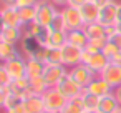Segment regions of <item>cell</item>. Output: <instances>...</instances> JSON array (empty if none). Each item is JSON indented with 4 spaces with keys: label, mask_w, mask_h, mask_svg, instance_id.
I'll use <instances>...</instances> for the list:
<instances>
[{
    "label": "cell",
    "mask_w": 121,
    "mask_h": 113,
    "mask_svg": "<svg viewBox=\"0 0 121 113\" xmlns=\"http://www.w3.org/2000/svg\"><path fill=\"white\" fill-rule=\"evenodd\" d=\"M37 9V15H35V22L45 28L50 27L52 20L55 18V15L60 12V9L53 4V0H37L35 4Z\"/></svg>",
    "instance_id": "obj_1"
},
{
    "label": "cell",
    "mask_w": 121,
    "mask_h": 113,
    "mask_svg": "<svg viewBox=\"0 0 121 113\" xmlns=\"http://www.w3.org/2000/svg\"><path fill=\"white\" fill-rule=\"evenodd\" d=\"M43 101H45V108L47 110H53V111H61L65 108V105L68 103V98L56 88V86H52L48 88L43 95Z\"/></svg>",
    "instance_id": "obj_2"
},
{
    "label": "cell",
    "mask_w": 121,
    "mask_h": 113,
    "mask_svg": "<svg viewBox=\"0 0 121 113\" xmlns=\"http://www.w3.org/2000/svg\"><path fill=\"white\" fill-rule=\"evenodd\" d=\"M111 60L103 53V52H98V53H88L86 50H83V58H81V63H85L95 75H99L106 65L109 63Z\"/></svg>",
    "instance_id": "obj_3"
},
{
    "label": "cell",
    "mask_w": 121,
    "mask_h": 113,
    "mask_svg": "<svg viewBox=\"0 0 121 113\" xmlns=\"http://www.w3.org/2000/svg\"><path fill=\"white\" fill-rule=\"evenodd\" d=\"M60 12L63 15L66 30H75V28H83L85 27V20H83V15H81V12H80L78 7L66 5V7L60 9Z\"/></svg>",
    "instance_id": "obj_4"
},
{
    "label": "cell",
    "mask_w": 121,
    "mask_h": 113,
    "mask_svg": "<svg viewBox=\"0 0 121 113\" xmlns=\"http://www.w3.org/2000/svg\"><path fill=\"white\" fill-rule=\"evenodd\" d=\"M68 73V68L65 67V65H45V68H43V73H42V78L45 80V83L48 85V88H52V86H56L61 80H63V77Z\"/></svg>",
    "instance_id": "obj_5"
},
{
    "label": "cell",
    "mask_w": 121,
    "mask_h": 113,
    "mask_svg": "<svg viewBox=\"0 0 121 113\" xmlns=\"http://www.w3.org/2000/svg\"><path fill=\"white\" fill-rule=\"evenodd\" d=\"M118 2L119 0H109L108 4L101 5L99 7V17H98V22L104 27H109V25H118Z\"/></svg>",
    "instance_id": "obj_6"
},
{
    "label": "cell",
    "mask_w": 121,
    "mask_h": 113,
    "mask_svg": "<svg viewBox=\"0 0 121 113\" xmlns=\"http://www.w3.org/2000/svg\"><path fill=\"white\" fill-rule=\"evenodd\" d=\"M81 58H83V48L75 47L71 43H66L65 47H61V63L66 68H71L81 63Z\"/></svg>",
    "instance_id": "obj_7"
},
{
    "label": "cell",
    "mask_w": 121,
    "mask_h": 113,
    "mask_svg": "<svg viewBox=\"0 0 121 113\" xmlns=\"http://www.w3.org/2000/svg\"><path fill=\"white\" fill-rule=\"evenodd\" d=\"M99 77L114 90L121 85V63L118 62H109L106 65V68L99 73Z\"/></svg>",
    "instance_id": "obj_8"
},
{
    "label": "cell",
    "mask_w": 121,
    "mask_h": 113,
    "mask_svg": "<svg viewBox=\"0 0 121 113\" xmlns=\"http://www.w3.org/2000/svg\"><path fill=\"white\" fill-rule=\"evenodd\" d=\"M68 75H70V77H71L80 86H83V88H85V86H86V85L96 77V75H95V73H93L85 63H78V65L68 68Z\"/></svg>",
    "instance_id": "obj_9"
},
{
    "label": "cell",
    "mask_w": 121,
    "mask_h": 113,
    "mask_svg": "<svg viewBox=\"0 0 121 113\" xmlns=\"http://www.w3.org/2000/svg\"><path fill=\"white\" fill-rule=\"evenodd\" d=\"M2 65L7 68V72L10 73L12 80L27 77V58H25L23 55H20V57H17V58H12V60H9V62H4Z\"/></svg>",
    "instance_id": "obj_10"
},
{
    "label": "cell",
    "mask_w": 121,
    "mask_h": 113,
    "mask_svg": "<svg viewBox=\"0 0 121 113\" xmlns=\"http://www.w3.org/2000/svg\"><path fill=\"white\" fill-rule=\"evenodd\" d=\"M0 20H2V25H7V27H20V28L23 27L22 20H20L18 7H15V5H2Z\"/></svg>",
    "instance_id": "obj_11"
},
{
    "label": "cell",
    "mask_w": 121,
    "mask_h": 113,
    "mask_svg": "<svg viewBox=\"0 0 121 113\" xmlns=\"http://www.w3.org/2000/svg\"><path fill=\"white\" fill-rule=\"evenodd\" d=\"M56 88H58V90H60L68 100H71V98H75V96H80V95L83 93V90H85V88L80 86V85H78V83H76L68 73H66V75L63 77V80L56 85Z\"/></svg>",
    "instance_id": "obj_12"
},
{
    "label": "cell",
    "mask_w": 121,
    "mask_h": 113,
    "mask_svg": "<svg viewBox=\"0 0 121 113\" xmlns=\"http://www.w3.org/2000/svg\"><path fill=\"white\" fill-rule=\"evenodd\" d=\"M22 30H23V28H22ZM40 47H42V45L38 43V40H37L33 35L23 32L22 40H20V43H18V48H20V52H22V55H23L25 58H32V57L35 55V52H37Z\"/></svg>",
    "instance_id": "obj_13"
},
{
    "label": "cell",
    "mask_w": 121,
    "mask_h": 113,
    "mask_svg": "<svg viewBox=\"0 0 121 113\" xmlns=\"http://www.w3.org/2000/svg\"><path fill=\"white\" fill-rule=\"evenodd\" d=\"M85 91H88V93H91V95H95V96H104V95H108V93H111L113 91V88L99 77V75H96L86 86H85Z\"/></svg>",
    "instance_id": "obj_14"
},
{
    "label": "cell",
    "mask_w": 121,
    "mask_h": 113,
    "mask_svg": "<svg viewBox=\"0 0 121 113\" xmlns=\"http://www.w3.org/2000/svg\"><path fill=\"white\" fill-rule=\"evenodd\" d=\"M22 35H23V30L20 27H7V25L0 27V42H9V43L18 45L22 40Z\"/></svg>",
    "instance_id": "obj_15"
},
{
    "label": "cell",
    "mask_w": 121,
    "mask_h": 113,
    "mask_svg": "<svg viewBox=\"0 0 121 113\" xmlns=\"http://www.w3.org/2000/svg\"><path fill=\"white\" fill-rule=\"evenodd\" d=\"M9 86H10V90H12L13 95H18V96L23 98V100H25L27 96H30V95H33V93H32V88H30V78H28V77L12 80V83H10Z\"/></svg>",
    "instance_id": "obj_16"
},
{
    "label": "cell",
    "mask_w": 121,
    "mask_h": 113,
    "mask_svg": "<svg viewBox=\"0 0 121 113\" xmlns=\"http://www.w3.org/2000/svg\"><path fill=\"white\" fill-rule=\"evenodd\" d=\"M80 12H81V15H83L85 23L98 22V17H99V5L95 4L93 0H88L86 4H83V5L80 7Z\"/></svg>",
    "instance_id": "obj_17"
},
{
    "label": "cell",
    "mask_w": 121,
    "mask_h": 113,
    "mask_svg": "<svg viewBox=\"0 0 121 113\" xmlns=\"http://www.w3.org/2000/svg\"><path fill=\"white\" fill-rule=\"evenodd\" d=\"M119 106H121V105H119V101L116 100L114 93L111 91V93H108V95H104V96H101V98H99L98 111H99V113H114Z\"/></svg>",
    "instance_id": "obj_18"
},
{
    "label": "cell",
    "mask_w": 121,
    "mask_h": 113,
    "mask_svg": "<svg viewBox=\"0 0 121 113\" xmlns=\"http://www.w3.org/2000/svg\"><path fill=\"white\" fill-rule=\"evenodd\" d=\"M25 113H42L45 110V101L42 95H30L23 100Z\"/></svg>",
    "instance_id": "obj_19"
},
{
    "label": "cell",
    "mask_w": 121,
    "mask_h": 113,
    "mask_svg": "<svg viewBox=\"0 0 121 113\" xmlns=\"http://www.w3.org/2000/svg\"><path fill=\"white\" fill-rule=\"evenodd\" d=\"M66 40L68 43L75 45V47H80V48H85L90 42L88 35L85 33L83 28H75V30H68L66 32Z\"/></svg>",
    "instance_id": "obj_20"
},
{
    "label": "cell",
    "mask_w": 121,
    "mask_h": 113,
    "mask_svg": "<svg viewBox=\"0 0 121 113\" xmlns=\"http://www.w3.org/2000/svg\"><path fill=\"white\" fill-rule=\"evenodd\" d=\"M20 55H22V52H20L18 45L9 43V42H0V60H2V63L9 62L12 58H17Z\"/></svg>",
    "instance_id": "obj_21"
},
{
    "label": "cell",
    "mask_w": 121,
    "mask_h": 113,
    "mask_svg": "<svg viewBox=\"0 0 121 113\" xmlns=\"http://www.w3.org/2000/svg\"><path fill=\"white\" fill-rule=\"evenodd\" d=\"M83 30H85V33L88 35L90 40H95V38H106V27L101 25L99 22L85 23Z\"/></svg>",
    "instance_id": "obj_22"
},
{
    "label": "cell",
    "mask_w": 121,
    "mask_h": 113,
    "mask_svg": "<svg viewBox=\"0 0 121 113\" xmlns=\"http://www.w3.org/2000/svg\"><path fill=\"white\" fill-rule=\"evenodd\" d=\"M50 30V28H48ZM68 43L66 40V32H52L50 30V35H48V40H47V47L48 48H61Z\"/></svg>",
    "instance_id": "obj_23"
},
{
    "label": "cell",
    "mask_w": 121,
    "mask_h": 113,
    "mask_svg": "<svg viewBox=\"0 0 121 113\" xmlns=\"http://www.w3.org/2000/svg\"><path fill=\"white\" fill-rule=\"evenodd\" d=\"M43 68H45V63H42L40 60L37 58H27V77L32 80V78H38L42 77L43 73Z\"/></svg>",
    "instance_id": "obj_24"
},
{
    "label": "cell",
    "mask_w": 121,
    "mask_h": 113,
    "mask_svg": "<svg viewBox=\"0 0 121 113\" xmlns=\"http://www.w3.org/2000/svg\"><path fill=\"white\" fill-rule=\"evenodd\" d=\"M18 14H20V20L22 25H28L32 22H35V15H37V9L35 5H27V7H18Z\"/></svg>",
    "instance_id": "obj_25"
},
{
    "label": "cell",
    "mask_w": 121,
    "mask_h": 113,
    "mask_svg": "<svg viewBox=\"0 0 121 113\" xmlns=\"http://www.w3.org/2000/svg\"><path fill=\"white\" fill-rule=\"evenodd\" d=\"M85 108H83V101H81V95L80 96H75L71 100H68V103L65 105V108L60 111V113H81Z\"/></svg>",
    "instance_id": "obj_26"
},
{
    "label": "cell",
    "mask_w": 121,
    "mask_h": 113,
    "mask_svg": "<svg viewBox=\"0 0 121 113\" xmlns=\"http://www.w3.org/2000/svg\"><path fill=\"white\" fill-rule=\"evenodd\" d=\"M81 101H83V108L85 110H98V103H99V96H95L88 91L83 90L81 93Z\"/></svg>",
    "instance_id": "obj_27"
},
{
    "label": "cell",
    "mask_w": 121,
    "mask_h": 113,
    "mask_svg": "<svg viewBox=\"0 0 121 113\" xmlns=\"http://www.w3.org/2000/svg\"><path fill=\"white\" fill-rule=\"evenodd\" d=\"M106 42H108V38H95V40H90L88 45H86L83 50H86L88 53H98V52H103Z\"/></svg>",
    "instance_id": "obj_28"
},
{
    "label": "cell",
    "mask_w": 121,
    "mask_h": 113,
    "mask_svg": "<svg viewBox=\"0 0 121 113\" xmlns=\"http://www.w3.org/2000/svg\"><path fill=\"white\" fill-rule=\"evenodd\" d=\"M30 88H32L33 95H43L48 90V85L45 83V80L42 77H38V78H32L30 80Z\"/></svg>",
    "instance_id": "obj_29"
},
{
    "label": "cell",
    "mask_w": 121,
    "mask_h": 113,
    "mask_svg": "<svg viewBox=\"0 0 121 113\" xmlns=\"http://www.w3.org/2000/svg\"><path fill=\"white\" fill-rule=\"evenodd\" d=\"M52 32H68L66 30V25H65V20H63V15H61V12H58L56 15H55V18L52 20V23H50V27H48Z\"/></svg>",
    "instance_id": "obj_30"
},
{
    "label": "cell",
    "mask_w": 121,
    "mask_h": 113,
    "mask_svg": "<svg viewBox=\"0 0 121 113\" xmlns=\"http://www.w3.org/2000/svg\"><path fill=\"white\" fill-rule=\"evenodd\" d=\"M63 65L61 63V48H48L47 63L45 65Z\"/></svg>",
    "instance_id": "obj_31"
},
{
    "label": "cell",
    "mask_w": 121,
    "mask_h": 113,
    "mask_svg": "<svg viewBox=\"0 0 121 113\" xmlns=\"http://www.w3.org/2000/svg\"><path fill=\"white\" fill-rule=\"evenodd\" d=\"M119 52H121V50H119V48H118V47H116L113 42H109V40L106 42V45H104V48H103V53H104V55H106L109 60H113V58H114V57H116Z\"/></svg>",
    "instance_id": "obj_32"
},
{
    "label": "cell",
    "mask_w": 121,
    "mask_h": 113,
    "mask_svg": "<svg viewBox=\"0 0 121 113\" xmlns=\"http://www.w3.org/2000/svg\"><path fill=\"white\" fill-rule=\"evenodd\" d=\"M20 103H23V98H20L18 95H10L4 103H2V108L4 110H7V108H10V106H15V105H20Z\"/></svg>",
    "instance_id": "obj_33"
},
{
    "label": "cell",
    "mask_w": 121,
    "mask_h": 113,
    "mask_svg": "<svg viewBox=\"0 0 121 113\" xmlns=\"http://www.w3.org/2000/svg\"><path fill=\"white\" fill-rule=\"evenodd\" d=\"M12 83V77H10V73L7 72V68L4 67V65H0V85H10Z\"/></svg>",
    "instance_id": "obj_34"
},
{
    "label": "cell",
    "mask_w": 121,
    "mask_h": 113,
    "mask_svg": "<svg viewBox=\"0 0 121 113\" xmlns=\"http://www.w3.org/2000/svg\"><path fill=\"white\" fill-rule=\"evenodd\" d=\"M47 55H48V47H40L37 52H35V55H33V58H37V60H40L42 63H47Z\"/></svg>",
    "instance_id": "obj_35"
},
{
    "label": "cell",
    "mask_w": 121,
    "mask_h": 113,
    "mask_svg": "<svg viewBox=\"0 0 121 113\" xmlns=\"http://www.w3.org/2000/svg\"><path fill=\"white\" fill-rule=\"evenodd\" d=\"M108 40H109V42H113V43L121 50V32H119V30H116L113 35H109V37H108Z\"/></svg>",
    "instance_id": "obj_36"
},
{
    "label": "cell",
    "mask_w": 121,
    "mask_h": 113,
    "mask_svg": "<svg viewBox=\"0 0 121 113\" xmlns=\"http://www.w3.org/2000/svg\"><path fill=\"white\" fill-rule=\"evenodd\" d=\"M4 113H25L23 103H20V105H15V106H10V108H7V110H4Z\"/></svg>",
    "instance_id": "obj_37"
},
{
    "label": "cell",
    "mask_w": 121,
    "mask_h": 113,
    "mask_svg": "<svg viewBox=\"0 0 121 113\" xmlns=\"http://www.w3.org/2000/svg\"><path fill=\"white\" fill-rule=\"evenodd\" d=\"M53 4H55L58 9H63V7L70 5V0H53Z\"/></svg>",
    "instance_id": "obj_38"
},
{
    "label": "cell",
    "mask_w": 121,
    "mask_h": 113,
    "mask_svg": "<svg viewBox=\"0 0 121 113\" xmlns=\"http://www.w3.org/2000/svg\"><path fill=\"white\" fill-rule=\"evenodd\" d=\"M86 2H88V0H70V5L78 7V9H80V7H81L83 4H86Z\"/></svg>",
    "instance_id": "obj_39"
},
{
    "label": "cell",
    "mask_w": 121,
    "mask_h": 113,
    "mask_svg": "<svg viewBox=\"0 0 121 113\" xmlns=\"http://www.w3.org/2000/svg\"><path fill=\"white\" fill-rule=\"evenodd\" d=\"M113 93H114L116 100H118V101H119V105H121V85H119L118 88H114V90H113Z\"/></svg>",
    "instance_id": "obj_40"
},
{
    "label": "cell",
    "mask_w": 121,
    "mask_h": 113,
    "mask_svg": "<svg viewBox=\"0 0 121 113\" xmlns=\"http://www.w3.org/2000/svg\"><path fill=\"white\" fill-rule=\"evenodd\" d=\"M2 5H15L17 7V0H2Z\"/></svg>",
    "instance_id": "obj_41"
},
{
    "label": "cell",
    "mask_w": 121,
    "mask_h": 113,
    "mask_svg": "<svg viewBox=\"0 0 121 113\" xmlns=\"http://www.w3.org/2000/svg\"><path fill=\"white\" fill-rule=\"evenodd\" d=\"M118 23H121V0H119V2H118Z\"/></svg>",
    "instance_id": "obj_42"
},
{
    "label": "cell",
    "mask_w": 121,
    "mask_h": 113,
    "mask_svg": "<svg viewBox=\"0 0 121 113\" xmlns=\"http://www.w3.org/2000/svg\"><path fill=\"white\" fill-rule=\"evenodd\" d=\"M93 2H95V4H98V5L101 7V5H104V4H108V2H109V0H93Z\"/></svg>",
    "instance_id": "obj_43"
},
{
    "label": "cell",
    "mask_w": 121,
    "mask_h": 113,
    "mask_svg": "<svg viewBox=\"0 0 121 113\" xmlns=\"http://www.w3.org/2000/svg\"><path fill=\"white\" fill-rule=\"evenodd\" d=\"M111 62H118V63H121V52H119V53H118V55L111 60Z\"/></svg>",
    "instance_id": "obj_44"
},
{
    "label": "cell",
    "mask_w": 121,
    "mask_h": 113,
    "mask_svg": "<svg viewBox=\"0 0 121 113\" xmlns=\"http://www.w3.org/2000/svg\"><path fill=\"white\" fill-rule=\"evenodd\" d=\"M81 113H99L98 110H83Z\"/></svg>",
    "instance_id": "obj_45"
},
{
    "label": "cell",
    "mask_w": 121,
    "mask_h": 113,
    "mask_svg": "<svg viewBox=\"0 0 121 113\" xmlns=\"http://www.w3.org/2000/svg\"><path fill=\"white\" fill-rule=\"evenodd\" d=\"M42 113H58V111H53V110H47V108H45Z\"/></svg>",
    "instance_id": "obj_46"
},
{
    "label": "cell",
    "mask_w": 121,
    "mask_h": 113,
    "mask_svg": "<svg viewBox=\"0 0 121 113\" xmlns=\"http://www.w3.org/2000/svg\"><path fill=\"white\" fill-rule=\"evenodd\" d=\"M114 113H121V106H119V108H118V110H116Z\"/></svg>",
    "instance_id": "obj_47"
},
{
    "label": "cell",
    "mask_w": 121,
    "mask_h": 113,
    "mask_svg": "<svg viewBox=\"0 0 121 113\" xmlns=\"http://www.w3.org/2000/svg\"><path fill=\"white\" fill-rule=\"evenodd\" d=\"M118 30H119V32H121V23H118Z\"/></svg>",
    "instance_id": "obj_48"
}]
</instances>
